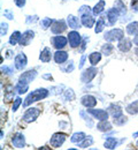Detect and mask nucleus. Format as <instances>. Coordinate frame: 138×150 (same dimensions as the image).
I'll list each match as a JSON object with an SVG mask.
<instances>
[{
	"instance_id": "15",
	"label": "nucleus",
	"mask_w": 138,
	"mask_h": 150,
	"mask_svg": "<svg viewBox=\"0 0 138 150\" xmlns=\"http://www.w3.org/2000/svg\"><path fill=\"white\" fill-rule=\"evenodd\" d=\"M34 37H35V33L32 30H27V31H24L22 34L21 40L19 44H20L21 46H28L30 44V42L34 39Z\"/></svg>"
},
{
	"instance_id": "3",
	"label": "nucleus",
	"mask_w": 138,
	"mask_h": 150,
	"mask_svg": "<svg viewBox=\"0 0 138 150\" xmlns=\"http://www.w3.org/2000/svg\"><path fill=\"white\" fill-rule=\"evenodd\" d=\"M97 73H98V69H97L95 66L89 67L88 69H85V71L82 73L81 80H82V82H84V83H89V82H91V81L96 77Z\"/></svg>"
},
{
	"instance_id": "19",
	"label": "nucleus",
	"mask_w": 138,
	"mask_h": 150,
	"mask_svg": "<svg viewBox=\"0 0 138 150\" xmlns=\"http://www.w3.org/2000/svg\"><path fill=\"white\" fill-rule=\"evenodd\" d=\"M15 90L18 91V94H25L28 90H29V83H27V82H24V81H22V80H19V82L16 83V86H15Z\"/></svg>"
},
{
	"instance_id": "7",
	"label": "nucleus",
	"mask_w": 138,
	"mask_h": 150,
	"mask_svg": "<svg viewBox=\"0 0 138 150\" xmlns=\"http://www.w3.org/2000/svg\"><path fill=\"white\" fill-rule=\"evenodd\" d=\"M66 137H67V135L63 134V133H55V134H53V136L51 137L50 143H51V146H52L53 148H60V147L64 143Z\"/></svg>"
},
{
	"instance_id": "4",
	"label": "nucleus",
	"mask_w": 138,
	"mask_h": 150,
	"mask_svg": "<svg viewBox=\"0 0 138 150\" xmlns=\"http://www.w3.org/2000/svg\"><path fill=\"white\" fill-rule=\"evenodd\" d=\"M40 114V110L38 108H30L23 114V120L25 122H32L35 121Z\"/></svg>"
},
{
	"instance_id": "38",
	"label": "nucleus",
	"mask_w": 138,
	"mask_h": 150,
	"mask_svg": "<svg viewBox=\"0 0 138 150\" xmlns=\"http://www.w3.org/2000/svg\"><path fill=\"white\" fill-rule=\"evenodd\" d=\"M53 21L54 20L51 19V18H45V19H41L40 20V27L43 28V29H47V28H50L51 25H52V23H53Z\"/></svg>"
},
{
	"instance_id": "36",
	"label": "nucleus",
	"mask_w": 138,
	"mask_h": 150,
	"mask_svg": "<svg viewBox=\"0 0 138 150\" xmlns=\"http://www.w3.org/2000/svg\"><path fill=\"white\" fill-rule=\"evenodd\" d=\"M128 121V118L125 117V115H120V117H116V118H113V122H114V125H116V126H122V125H124L125 122Z\"/></svg>"
},
{
	"instance_id": "52",
	"label": "nucleus",
	"mask_w": 138,
	"mask_h": 150,
	"mask_svg": "<svg viewBox=\"0 0 138 150\" xmlns=\"http://www.w3.org/2000/svg\"><path fill=\"white\" fill-rule=\"evenodd\" d=\"M134 44L138 46V34L136 35V36H135V38H134Z\"/></svg>"
},
{
	"instance_id": "49",
	"label": "nucleus",
	"mask_w": 138,
	"mask_h": 150,
	"mask_svg": "<svg viewBox=\"0 0 138 150\" xmlns=\"http://www.w3.org/2000/svg\"><path fill=\"white\" fill-rule=\"evenodd\" d=\"M85 59H86V56H82V58H81V61H79L78 68H82V67L84 66V62H85Z\"/></svg>"
},
{
	"instance_id": "14",
	"label": "nucleus",
	"mask_w": 138,
	"mask_h": 150,
	"mask_svg": "<svg viewBox=\"0 0 138 150\" xmlns=\"http://www.w3.org/2000/svg\"><path fill=\"white\" fill-rule=\"evenodd\" d=\"M131 46H132V40H131V39H129V38L123 37L122 39H120V40H118V50H120L121 52H123V53H125V52L130 51Z\"/></svg>"
},
{
	"instance_id": "39",
	"label": "nucleus",
	"mask_w": 138,
	"mask_h": 150,
	"mask_svg": "<svg viewBox=\"0 0 138 150\" xmlns=\"http://www.w3.org/2000/svg\"><path fill=\"white\" fill-rule=\"evenodd\" d=\"M75 98V94L71 89H68L64 91V100H73Z\"/></svg>"
},
{
	"instance_id": "2",
	"label": "nucleus",
	"mask_w": 138,
	"mask_h": 150,
	"mask_svg": "<svg viewBox=\"0 0 138 150\" xmlns=\"http://www.w3.org/2000/svg\"><path fill=\"white\" fill-rule=\"evenodd\" d=\"M124 37V31L122 30V29H112V30H109V31H107L106 34H105V36L104 38L107 40V42H109V43H112V42H118L120 39H122V38Z\"/></svg>"
},
{
	"instance_id": "6",
	"label": "nucleus",
	"mask_w": 138,
	"mask_h": 150,
	"mask_svg": "<svg viewBox=\"0 0 138 150\" xmlns=\"http://www.w3.org/2000/svg\"><path fill=\"white\" fill-rule=\"evenodd\" d=\"M67 29V24L63 20H54L52 25H51V31L55 35H60L62 34L64 30Z\"/></svg>"
},
{
	"instance_id": "33",
	"label": "nucleus",
	"mask_w": 138,
	"mask_h": 150,
	"mask_svg": "<svg viewBox=\"0 0 138 150\" xmlns=\"http://www.w3.org/2000/svg\"><path fill=\"white\" fill-rule=\"evenodd\" d=\"M113 50H114V46H113L109 42L106 43L105 45H102V47H101V52H102V54H105V56H111L112 52H113Z\"/></svg>"
},
{
	"instance_id": "31",
	"label": "nucleus",
	"mask_w": 138,
	"mask_h": 150,
	"mask_svg": "<svg viewBox=\"0 0 138 150\" xmlns=\"http://www.w3.org/2000/svg\"><path fill=\"white\" fill-rule=\"evenodd\" d=\"M21 36H22V34H21L20 31H14V33L12 34V36L9 37V43H11V45H16V44H19L21 40Z\"/></svg>"
},
{
	"instance_id": "16",
	"label": "nucleus",
	"mask_w": 138,
	"mask_h": 150,
	"mask_svg": "<svg viewBox=\"0 0 138 150\" xmlns=\"http://www.w3.org/2000/svg\"><path fill=\"white\" fill-rule=\"evenodd\" d=\"M93 13H88V14H82L81 15V23L85 27V28H92L95 24V19L92 16Z\"/></svg>"
},
{
	"instance_id": "28",
	"label": "nucleus",
	"mask_w": 138,
	"mask_h": 150,
	"mask_svg": "<svg viewBox=\"0 0 138 150\" xmlns=\"http://www.w3.org/2000/svg\"><path fill=\"white\" fill-rule=\"evenodd\" d=\"M128 35H137L138 34V22H131L127 25Z\"/></svg>"
},
{
	"instance_id": "12",
	"label": "nucleus",
	"mask_w": 138,
	"mask_h": 150,
	"mask_svg": "<svg viewBox=\"0 0 138 150\" xmlns=\"http://www.w3.org/2000/svg\"><path fill=\"white\" fill-rule=\"evenodd\" d=\"M27 62H28V59L24 53H19L16 54L15 59H14V66L18 71H22L25 66H27Z\"/></svg>"
},
{
	"instance_id": "51",
	"label": "nucleus",
	"mask_w": 138,
	"mask_h": 150,
	"mask_svg": "<svg viewBox=\"0 0 138 150\" xmlns=\"http://www.w3.org/2000/svg\"><path fill=\"white\" fill-rule=\"evenodd\" d=\"M43 79H45V80H52V75L45 74V75H43Z\"/></svg>"
},
{
	"instance_id": "46",
	"label": "nucleus",
	"mask_w": 138,
	"mask_h": 150,
	"mask_svg": "<svg viewBox=\"0 0 138 150\" xmlns=\"http://www.w3.org/2000/svg\"><path fill=\"white\" fill-rule=\"evenodd\" d=\"M73 71H74V61L70 60L69 64H68V66H67V68H66V72L67 73H71Z\"/></svg>"
},
{
	"instance_id": "47",
	"label": "nucleus",
	"mask_w": 138,
	"mask_h": 150,
	"mask_svg": "<svg viewBox=\"0 0 138 150\" xmlns=\"http://www.w3.org/2000/svg\"><path fill=\"white\" fill-rule=\"evenodd\" d=\"M4 16H5V18H7L8 20L14 19V14H13L11 11H5V12H4Z\"/></svg>"
},
{
	"instance_id": "18",
	"label": "nucleus",
	"mask_w": 138,
	"mask_h": 150,
	"mask_svg": "<svg viewBox=\"0 0 138 150\" xmlns=\"http://www.w3.org/2000/svg\"><path fill=\"white\" fill-rule=\"evenodd\" d=\"M53 58H54V61H55L57 64L61 65V64H63L64 61H67V60H68V53H67L66 51L58 50V51L54 53Z\"/></svg>"
},
{
	"instance_id": "34",
	"label": "nucleus",
	"mask_w": 138,
	"mask_h": 150,
	"mask_svg": "<svg viewBox=\"0 0 138 150\" xmlns=\"http://www.w3.org/2000/svg\"><path fill=\"white\" fill-rule=\"evenodd\" d=\"M14 87H12V86H8L7 88H6V91H5V100L6 102H11L12 99H13V97H14Z\"/></svg>"
},
{
	"instance_id": "35",
	"label": "nucleus",
	"mask_w": 138,
	"mask_h": 150,
	"mask_svg": "<svg viewBox=\"0 0 138 150\" xmlns=\"http://www.w3.org/2000/svg\"><path fill=\"white\" fill-rule=\"evenodd\" d=\"M114 7L116 8L118 11V13L121 14V15H124L125 13H127V8H125V5L121 1V0H116L115 2H114Z\"/></svg>"
},
{
	"instance_id": "45",
	"label": "nucleus",
	"mask_w": 138,
	"mask_h": 150,
	"mask_svg": "<svg viewBox=\"0 0 138 150\" xmlns=\"http://www.w3.org/2000/svg\"><path fill=\"white\" fill-rule=\"evenodd\" d=\"M1 72L6 73V74H13V68L8 67V66H1Z\"/></svg>"
},
{
	"instance_id": "1",
	"label": "nucleus",
	"mask_w": 138,
	"mask_h": 150,
	"mask_svg": "<svg viewBox=\"0 0 138 150\" xmlns=\"http://www.w3.org/2000/svg\"><path fill=\"white\" fill-rule=\"evenodd\" d=\"M47 96H48L47 89H45V88L36 89V90L31 91L30 94L27 96V98H25L24 102H23V108H27V106H29L30 104H32V103H35V102L41 100V99L46 98Z\"/></svg>"
},
{
	"instance_id": "5",
	"label": "nucleus",
	"mask_w": 138,
	"mask_h": 150,
	"mask_svg": "<svg viewBox=\"0 0 138 150\" xmlns=\"http://www.w3.org/2000/svg\"><path fill=\"white\" fill-rule=\"evenodd\" d=\"M68 42H69V45L73 49L78 47L79 45H81V43H82V36L79 35L78 31L73 30V31H70L68 34Z\"/></svg>"
},
{
	"instance_id": "9",
	"label": "nucleus",
	"mask_w": 138,
	"mask_h": 150,
	"mask_svg": "<svg viewBox=\"0 0 138 150\" xmlns=\"http://www.w3.org/2000/svg\"><path fill=\"white\" fill-rule=\"evenodd\" d=\"M67 42H68V38H66L64 36H54L51 38V43L53 47L57 50H62L67 45Z\"/></svg>"
},
{
	"instance_id": "53",
	"label": "nucleus",
	"mask_w": 138,
	"mask_h": 150,
	"mask_svg": "<svg viewBox=\"0 0 138 150\" xmlns=\"http://www.w3.org/2000/svg\"><path fill=\"white\" fill-rule=\"evenodd\" d=\"M135 53H136V54H137V56H138V47H137V49H136V50H135Z\"/></svg>"
},
{
	"instance_id": "50",
	"label": "nucleus",
	"mask_w": 138,
	"mask_h": 150,
	"mask_svg": "<svg viewBox=\"0 0 138 150\" xmlns=\"http://www.w3.org/2000/svg\"><path fill=\"white\" fill-rule=\"evenodd\" d=\"M6 59H11L12 57H13V51H11V50H8V51H6Z\"/></svg>"
},
{
	"instance_id": "23",
	"label": "nucleus",
	"mask_w": 138,
	"mask_h": 150,
	"mask_svg": "<svg viewBox=\"0 0 138 150\" xmlns=\"http://www.w3.org/2000/svg\"><path fill=\"white\" fill-rule=\"evenodd\" d=\"M118 142L115 137H107L105 143H104V147L105 149H115L118 147Z\"/></svg>"
},
{
	"instance_id": "10",
	"label": "nucleus",
	"mask_w": 138,
	"mask_h": 150,
	"mask_svg": "<svg viewBox=\"0 0 138 150\" xmlns=\"http://www.w3.org/2000/svg\"><path fill=\"white\" fill-rule=\"evenodd\" d=\"M81 103L82 105H84L86 109H92L97 105V98L92 95H85L81 98Z\"/></svg>"
},
{
	"instance_id": "42",
	"label": "nucleus",
	"mask_w": 138,
	"mask_h": 150,
	"mask_svg": "<svg viewBox=\"0 0 138 150\" xmlns=\"http://www.w3.org/2000/svg\"><path fill=\"white\" fill-rule=\"evenodd\" d=\"M38 21V16L37 15H29V16H27V19H25V22L28 23V24H31V23H36Z\"/></svg>"
},
{
	"instance_id": "30",
	"label": "nucleus",
	"mask_w": 138,
	"mask_h": 150,
	"mask_svg": "<svg viewBox=\"0 0 138 150\" xmlns=\"http://www.w3.org/2000/svg\"><path fill=\"white\" fill-rule=\"evenodd\" d=\"M93 144V137L91 136V135H89V136H86L81 143H79V148H82V149H85V148H89V147H91Z\"/></svg>"
},
{
	"instance_id": "41",
	"label": "nucleus",
	"mask_w": 138,
	"mask_h": 150,
	"mask_svg": "<svg viewBox=\"0 0 138 150\" xmlns=\"http://www.w3.org/2000/svg\"><path fill=\"white\" fill-rule=\"evenodd\" d=\"M21 104H22V99H21L20 97H18V98L14 100V104H13V106H12V110H13V112L18 111V109H19V106H20Z\"/></svg>"
},
{
	"instance_id": "25",
	"label": "nucleus",
	"mask_w": 138,
	"mask_h": 150,
	"mask_svg": "<svg viewBox=\"0 0 138 150\" xmlns=\"http://www.w3.org/2000/svg\"><path fill=\"white\" fill-rule=\"evenodd\" d=\"M105 5H106V2H105V0H100L99 2H97L96 5H95V7H93V9H92V13H93V15H100L102 12H104V9H105Z\"/></svg>"
},
{
	"instance_id": "37",
	"label": "nucleus",
	"mask_w": 138,
	"mask_h": 150,
	"mask_svg": "<svg viewBox=\"0 0 138 150\" xmlns=\"http://www.w3.org/2000/svg\"><path fill=\"white\" fill-rule=\"evenodd\" d=\"M86 111H81L79 113V115L84 119V121L86 122V125L89 126V127H93V120H92V118L91 117H89V115H86Z\"/></svg>"
},
{
	"instance_id": "32",
	"label": "nucleus",
	"mask_w": 138,
	"mask_h": 150,
	"mask_svg": "<svg viewBox=\"0 0 138 150\" xmlns=\"http://www.w3.org/2000/svg\"><path fill=\"white\" fill-rule=\"evenodd\" d=\"M105 28V18H99L96 22V27H95V33L96 34H99L104 30Z\"/></svg>"
},
{
	"instance_id": "29",
	"label": "nucleus",
	"mask_w": 138,
	"mask_h": 150,
	"mask_svg": "<svg viewBox=\"0 0 138 150\" xmlns=\"http://www.w3.org/2000/svg\"><path fill=\"white\" fill-rule=\"evenodd\" d=\"M89 60H90V64L92 66H96L99 61L101 60V53L100 52H92L89 56Z\"/></svg>"
},
{
	"instance_id": "54",
	"label": "nucleus",
	"mask_w": 138,
	"mask_h": 150,
	"mask_svg": "<svg viewBox=\"0 0 138 150\" xmlns=\"http://www.w3.org/2000/svg\"><path fill=\"white\" fill-rule=\"evenodd\" d=\"M136 147H137V149H138V141H137V143H136Z\"/></svg>"
},
{
	"instance_id": "44",
	"label": "nucleus",
	"mask_w": 138,
	"mask_h": 150,
	"mask_svg": "<svg viewBox=\"0 0 138 150\" xmlns=\"http://www.w3.org/2000/svg\"><path fill=\"white\" fill-rule=\"evenodd\" d=\"M130 8H131L135 13H138V0H131V2H130Z\"/></svg>"
},
{
	"instance_id": "27",
	"label": "nucleus",
	"mask_w": 138,
	"mask_h": 150,
	"mask_svg": "<svg viewBox=\"0 0 138 150\" xmlns=\"http://www.w3.org/2000/svg\"><path fill=\"white\" fill-rule=\"evenodd\" d=\"M125 111H127V113L132 114V115L138 114V100H134L132 103H130V104L125 108Z\"/></svg>"
},
{
	"instance_id": "22",
	"label": "nucleus",
	"mask_w": 138,
	"mask_h": 150,
	"mask_svg": "<svg viewBox=\"0 0 138 150\" xmlns=\"http://www.w3.org/2000/svg\"><path fill=\"white\" fill-rule=\"evenodd\" d=\"M108 111H109V114H111L113 118H116V117H120V115L123 114L121 106L118 105V104H112V105L108 108Z\"/></svg>"
},
{
	"instance_id": "40",
	"label": "nucleus",
	"mask_w": 138,
	"mask_h": 150,
	"mask_svg": "<svg viewBox=\"0 0 138 150\" xmlns=\"http://www.w3.org/2000/svg\"><path fill=\"white\" fill-rule=\"evenodd\" d=\"M0 25H1V28H0V35H1V37H4L7 34V31H8V24L5 23V22H1Z\"/></svg>"
},
{
	"instance_id": "21",
	"label": "nucleus",
	"mask_w": 138,
	"mask_h": 150,
	"mask_svg": "<svg viewBox=\"0 0 138 150\" xmlns=\"http://www.w3.org/2000/svg\"><path fill=\"white\" fill-rule=\"evenodd\" d=\"M52 58V52L50 50V47H44V50L40 52L39 60L43 62H50Z\"/></svg>"
},
{
	"instance_id": "11",
	"label": "nucleus",
	"mask_w": 138,
	"mask_h": 150,
	"mask_svg": "<svg viewBox=\"0 0 138 150\" xmlns=\"http://www.w3.org/2000/svg\"><path fill=\"white\" fill-rule=\"evenodd\" d=\"M12 144L13 147L18 148V149H22L25 147V137L22 133H16L13 139H12Z\"/></svg>"
},
{
	"instance_id": "48",
	"label": "nucleus",
	"mask_w": 138,
	"mask_h": 150,
	"mask_svg": "<svg viewBox=\"0 0 138 150\" xmlns=\"http://www.w3.org/2000/svg\"><path fill=\"white\" fill-rule=\"evenodd\" d=\"M25 1H27V0H14L15 5H16L19 8H23V7H24V5H25Z\"/></svg>"
},
{
	"instance_id": "24",
	"label": "nucleus",
	"mask_w": 138,
	"mask_h": 150,
	"mask_svg": "<svg viewBox=\"0 0 138 150\" xmlns=\"http://www.w3.org/2000/svg\"><path fill=\"white\" fill-rule=\"evenodd\" d=\"M97 129L100 132H109L112 129V124L108 121V120H102V121H99V124L97 125Z\"/></svg>"
},
{
	"instance_id": "13",
	"label": "nucleus",
	"mask_w": 138,
	"mask_h": 150,
	"mask_svg": "<svg viewBox=\"0 0 138 150\" xmlns=\"http://www.w3.org/2000/svg\"><path fill=\"white\" fill-rule=\"evenodd\" d=\"M120 15H121V14L118 13V11L115 7L108 9L107 13H106V18H107V21H108V24H109V25H114V24L118 22V18Z\"/></svg>"
},
{
	"instance_id": "8",
	"label": "nucleus",
	"mask_w": 138,
	"mask_h": 150,
	"mask_svg": "<svg viewBox=\"0 0 138 150\" xmlns=\"http://www.w3.org/2000/svg\"><path fill=\"white\" fill-rule=\"evenodd\" d=\"M86 112L90 113L92 117H95L96 119H98L99 121H102V120H108V117H109V113L105 110H96V109H90V110H86Z\"/></svg>"
},
{
	"instance_id": "43",
	"label": "nucleus",
	"mask_w": 138,
	"mask_h": 150,
	"mask_svg": "<svg viewBox=\"0 0 138 150\" xmlns=\"http://www.w3.org/2000/svg\"><path fill=\"white\" fill-rule=\"evenodd\" d=\"M88 13H92L89 6H82V7H81V8L78 9V14H79V15H82V14H88Z\"/></svg>"
},
{
	"instance_id": "26",
	"label": "nucleus",
	"mask_w": 138,
	"mask_h": 150,
	"mask_svg": "<svg viewBox=\"0 0 138 150\" xmlns=\"http://www.w3.org/2000/svg\"><path fill=\"white\" fill-rule=\"evenodd\" d=\"M86 137V135H85V133H83V132H78V133H75V134H73L71 135V139H70V141L73 142V143H76V144H79Z\"/></svg>"
},
{
	"instance_id": "20",
	"label": "nucleus",
	"mask_w": 138,
	"mask_h": 150,
	"mask_svg": "<svg viewBox=\"0 0 138 150\" xmlns=\"http://www.w3.org/2000/svg\"><path fill=\"white\" fill-rule=\"evenodd\" d=\"M67 24H68V27L69 28H71V29H78L79 28V20L78 18H76V16H74V15H68V18H67Z\"/></svg>"
},
{
	"instance_id": "17",
	"label": "nucleus",
	"mask_w": 138,
	"mask_h": 150,
	"mask_svg": "<svg viewBox=\"0 0 138 150\" xmlns=\"http://www.w3.org/2000/svg\"><path fill=\"white\" fill-rule=\"evenodd\" d=\"M36 76H37V72L35 69H30V71H28V72H25V73L21 75L20 80L27 82V83H30L36 79Z\"/></svg>"
}]
</instances>
